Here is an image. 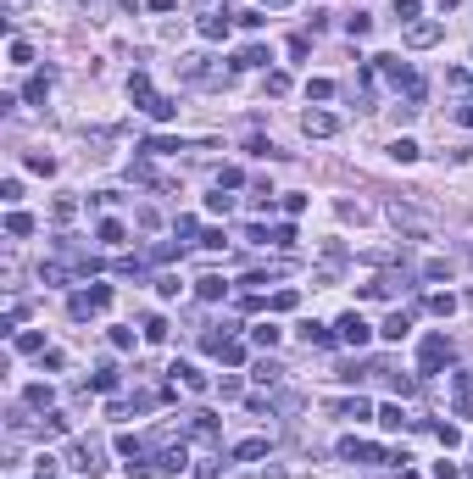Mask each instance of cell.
I'll return each mask as SVG.
<instances>
[{
    "mask_svg": "<svg viewBox=\"0 0 473 479\" xmlns=\"http://www.w3.org/2000/svg\"><path fill=\"white\" fill-rule=\"evenodd\" d=\"M390 223L401 229V235H412V240H429V235H434V218H423L418 206H401V201L390 206Z\"/></svg>",
    "mask_w": 473,
    "mask_h": 479,
    "instance_id": "1",
    "label": "cell"
},
{
    "mask_svg": "<svg viewBox=\"0 0 473 479\" xmlns=\"http://www.w3.org/2000/svg\"><path fill=\"white\" fill-rule=\"evenodd\" d=\"M334 129H340L334 112H307V117H301V134H307V140H328Z\"/></svg>",
    "mask_w": 473,
    "mask_h": 479,
    "instance_id": "2",
    "label": "cell"
},
{
    "mask_svg": "<svg viewBox=\"0 0 473 479\" xmlns=\"http://www.w3.org/2000/svg\"><path fill=\"white\" fill-rule=\"evenodd\" d=\"M334 329H340V340H345V346H368V334H373L362 313H345V318L334 323Z\"/></svg>",
    "mask_w": 473,
    "mask_h": 479,
    "instance_id": "3",
    "label": "cell"
},
{
    "mask_svg": "<svg viewBox=\"0 0 473 479\" xmlns=\"http://www.w3.org/2000/svg\"><path fill=\"white\" fill-rule=\"evenodd\" d=\"M440 34H446L440 22H406V45H412V51H429V45H440Z\"/></svg>",
    "mask_w": 473,
    "mask_h": 479,
    "instance_id": "4",
    "label": "cell"
},
{
    "mask_svg": "<svg viewBox=\"0 0 473 479\" xmlns=\"http://www.w3.org/2000/svg\"><path fill=\"white\" fill-rule=\"evenodd\" d=\"M418 357H423V374H434V368H440V362H446V357H451V346H446V334H429V340H423V351H418Z\"/></svg>",
    "mask_w": 473,
    "mask_h": 479,
    "instance_id": "5",
    "label": "cell"
},
{
    "mask_svg": "<svg viewBox=\"0 0 473 479\" xmlns=\"http://www.w3.org/2000/svg\"><path fill=\"white\" fill-rule=\"evenodd\" d=\"M178 73L189 84H218V73L206 67V56H178Z\"/></svg>",
    "mask_w": 473,
    "mask_h": 479,
    "instance_id": "6",
    "label": "cell"
},
{
    "mask_svg": "<svg viewBox=\"0 0 473 479\" xmlns=\"http://www.w3.org/2000/svg\"><path fill=\"white\" fill-rule=\"evenodd\" d=\"M340 457H351V463H379L385 452H379V446H368V440H340Z\"/></svg>",
    "mask_w": 473,
    "mask_h": 479,
    "instance_id": "7",
    "label": "cell"
},
{
    "mask_svg": "<svg viewBox=\"0 0 473 479\" xmlns=\"http://www.w3.org/2000/svg\"><path fill=\"white\" fill-rule=\"evenodd\" d=\"M451 391H457V412L473 418V379H468V374H451Z\"/></svg>",
    "mask_w": 473,
    "mask_h": 479,
    "instance_id": "8",
    "label": "cell"
},
{
    "mask_svg": "<svg viewBox=\"0 0 473 479\" xmlns=\"http://www.w3.org/2000/svg\"><path fill=\"white\" fill-rule=\"evenodd\" d=\"M201 34H206V39H223V34H229V11H212V17H201Z\"/></svg>",
    "mask_w": 473,
    "mask_h": 479,
    "instance_id": "9",
    "label": "cell"
},
{
    "mask_svg": "<svg viewBox=\"0 0 473 479\" xmlns=\"http://www.w3.org/2000/svg\"><path fill=\"white\" fill-rule=\"evenodd\" d=\"M279 334H284L279 323H256V329H251V340H256L262 351H273V346H279Z\"/></svg>",
    "mask_w": 473,
    "mask_h": 479,
    "instance_id": "10",
    "label": "cell"
},
{
    "mask_svg": "<svg viewBox=\"0 0 473 479\" xmlns=\"http://www.w3.org/2000/svg\"><path fill=\"white\" fill-rule=\"evenodd\" d=\"M406 329H412V318H406V313H390L379 334H385V340H406Z\"/></svg>",
    "mask_w": 473,
    "mask_h": 479,
    "instance_id": "11",
    "label": "cell"
},
{
    "mask_svg": "<svg viewBox=\"0 0 473 479\" xmlns=\"http://www.w3.org/2000/svg\"><path fill=\"white\" fill-rule=\"evenodd\" d=\"M73 468H84L89 479L100 474V463H95V446H73Z\"/></svg>",
    "mask_w": 473,
    "mask_h": 479,
    "instance_id": "12",
    "label": "cell"
},
{
    "mask_svg": "<svg viewBox=\"0 0 473 479\" xmlns=\"http://www.w3.org/2000/svg\"><path fill=\"white\" fill-rule=\"evenodd\" d=\"M6 235H34V218H28V212H11V218H6Z\"/></svg>",
    "mask_w": 473,
    "mask_h": 479,
    "instance_id": "13",
    "label": "cell"
},
{
    "mask_svg": "<svg viewBox=\"0 0 473 479\" xmlns=\"http://www.w3.org/2000/svg\"><path fill=\"white\" fill-rule=\"evenodd\" d=\"M262 62H267V51H262V45H245V51L234 56V67H262Z\"/></svg>",
    "mask_w": 473,
    "mask_h": 479,
    "instance_id": "14",
    "label": "cell"
},
{
    "mask_svg": "<svg viewBox=\"0 0 473 479\" xmlns=\"http://www.w3.org/2000/svg\"><path fill=\"white\" fill-rule=\"evenodd\" d=\"M262 452H267V440H239V446H234V457H239V463H256Z\"/></svg>",
    "mask_w": 473,
    "mask_h": 479,
    "instance_id": "15",
    "label": "cell"
},
{
    "mask_svg": "<svg viewBox=\"0 0 473 479\" xmlns=\"http://www.w3.org/2000/svg\"><path fill=\"white\" fill-rule=\"evenodd\" d=\"M368 28H373V17H362V11H351V17H345V34H351V39H362Z\"/></svg>",
    "mask_w": 473,
    "mask_h": 479,
    "instance_id": "16",
    "label": "cell"
},
{
    "mask_svg": "<svg viewBox=\"0 0 473 479\" xmlns=\"http://www.w3.org/2000/svg\"><path fill=\"white\" fill-rule=\"evenodd\" d=\"M184 457H189L184 446H167V452H161V468H167V474H178V468H184Z\"/></svg>",
    "mask_w": 473,
    "mask_h": 479,
    "instance_id": "17",
    "label": "cell"
},
{
    "mask_svg": "<svg viewBox=\"0 0 473 479\" xmlns=\"http://www.w3.org/2000/svg\"><path fill=\"white\" fill-rule=\"evenodd\" d=\"M301 334H307V346H334V334H328V329H323V323H307V329H301Z\"/></svg>",
    "mask_w": 473,
    "mask_h": 479,
    "instance_id": "18",
    "label": "cell"
},
{
    "mask_svg": "<svg viewBox=\"0 0 473 479\" xmlns=\"http://www.w3.org/2000/svg\"><path fill=\"white\" fill-rule=\"evenodd\" d=\"M379 424H385V429H406V412H401V407H385Z\"/></svg>",
    "mask_w": 473,
    "mask_h": 479,
    "instance_id": "19",
    "label": "cell"
},
{
    "mask_svg": "<svg viewBox=\"0 0 473 479\" xmlns=\"http://www.w3.org/2000/svg\"><path fill=\"white\" fill-rule=\"evenodd\" d=\"M390 157H395V162H418V145H412V140H395Z\"/></svg>",
    "mask_w": 473,
    "mask_h": 479,
    "instance_id": "20",
    "label": "cell"
},
{
    "mask_svg": "<svg viewBox=\"0 0 473 479\" xmlns=\"http://www.w3.org/2000/svg\"><path fill=\"white\" fill-rule=\"evenodd\" d=\"M201 296H206V301H218V296H223V279H218V273H206V279H201Z\"/></svg>",
    "mask_w": 473,
    "mask_h": 479,
    "instance_id": "21",
    "label": "cell"
},
{
    "mask_svg": "<svg viewBox=\"0 0 473 479\" xmlns=\"http://www.w3.org/2000/svg\"><path fill=\"white\" fill-rule=\"evenodd\" d=\"M251 379H256V385H273V379H279V362H256V374H251Z\"/></svg>",
    "mask_w": 473,
    "mask_h": 479,
    "instance_id": "22",
    "label": "cell"
},
{
    "mask_svg": "<svg viewBox=\"0 0 473 479\" xmlns=\"http://www.w3.org/2000/svg\"><path fill=\"white\" fill-rule=\"evenodd\" d=\"M62 429H67V418H62V412H45V424H39V435H62Z\"/></svg>",
    "mask_w": 473,
    "mask_h": 479,
    "instance_id": "23",
    "label": "cell"
},
{
    "mask_svg": "<svg viewBox=\"0 0 473 479\" xmlns=\"http://www.w3.org/2000/svg\"><path fill=\"white\" fill-rule=\"evenodd\" d=\"M117 240H123V223H112V218H106V223H100V245H117Z\"/></svg>",
    "mask_w": 473,
    "mask_h": 479,
    "instance_id": "24",
    "label": "cell"
},
{
    "mask_svg": "<svg viewBox=\"0 0 473 479\" xmlns=\"http://www.w3.org/2000/svg\"><path fill=\"white\" fill-rule=\"evenodd\" d=\"M0 201H11V206H17V201H22V184H17V178H6V184H0Z\"/></svg>",
    "mask_w": 473,
    "mask_h": 479,
    "instance_id": "25",
    "label": "cell"
},
{
    "mask_svg": "<svg viewBox=\"0 0 473 479\" xmlns=\"http://www.w3.org/2000/svg\"><path fill=\"white\" fill-rule=\"evenodd\" d=\"M206 206H212V212H229V206H234V195H223V184H218V195H206Z\"/></svg>",
    "mask_w": 473,
    "mask_h": 479,
    "instance_id": "26",
    "label": "cell"
},
{
    "mask_svg": "<svg viewBox=\"0 0 473 479\" xmlns=\"http://www.w3.org/2000/svg\"><path fill=\"white\" fill-rule=\"evenodd\" d=\"M28 167H34V173H56V162L39 157V151H28Z\"/></svg>",
    "mask_w": 473,
    "mask_h": 479,
    "instance_id": "27",
    "label": "cell"
},
{
    "mask_svg": "<svg viewBox=\"0 0 473 479\" xmlns=\"http://www.w3.org/2000/svg\"><path fill=\"white\" fill-rule=\"evenodd\" d=\"M195 479H218V457H206V463L195 468Z\"/></svg>",
    "mask_w": 473,
    "mask_h": 479,
    "instance_id": "28",
    "label": "cell"
},
{
    "mask_svg": "<svg viewBox=\"0 0 473 479\" xmlns=\"http://www.w3.org/2000/svg\"><path fill=\"white\" fill-rule=\"evenodd\" d=\"M434 479H457V468L451 463H434Z\"/></svg>",
    "mask_w": 473,
    "mask_h": 479,
    "instance_id": "29",
    "label": "cell"
},
{
    "mask_svg": "<svg viewBox=\"0 0 473 479\" xmlns=\"http://www.w3.org/2000/svg\"><path fill=\"white\" fill-rule=\"evenodd\" d=\"M145 6H151V11H173L178 0H145Z\"/></svg>",
    "mask_w": 473,
    "mask_h": 479,
    "instance_id": "30",
    "label": "cell"
},
{
    "mask_svg": "<svg viewBox=\"0 0 473 479\" xmlns=\"http://www.w3.org/2000/svg\"><path fill=\"white\" fill-rule=\"evenodd\" d=\"M262 6H273V11H279V6H290V0H262Z\"/></svg>",
    "mask_w": 473,
    "mask_h": 479,
    "instance_id": "31",
    "label": "cell"
},
{
    "mask_svg": "<svg viewBox=\"0 0 473 479\" xmlns=\"http://www.w3.org/2000/svg\"><path fill=\"white\" fill-rule=\"evenodd\" d=\"M440 6H457V0H440Z\"/></svg>",
    "mask_w": 473,
    "mask_h": 479,
    "instance_id": "32",
    "label": "cell"
}]
</instances>
